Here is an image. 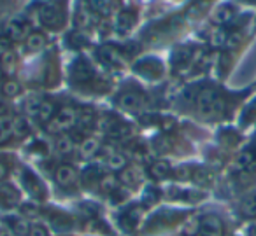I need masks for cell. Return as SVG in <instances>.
Returning <instances> with one entry per match:
<instances>
[{"instance_id":"4fadbf2b","label":"cell","mask_w":256,"mask_h":236,"mask_svg":"<svg viewBox=\"0 0 256 236\" xmlns=\"http://www.w3.org/2000/svg\"><path fill=\"white\" fill-rule=\"evenodd\" d=\"M40 16V23L46 26H54L56 25V19H58V7L54 5H44L39 12Z\"/></svg>"},{"instance_id":"7402d4cb","label":"cell","mask_w":256,"mask_h":236,"mask_svg":"<svg viewBox=\"0 0 256 236\" xmlns=\"http://www.w3.org/2000/svg\"><path fill=\"white\" fill-rule=\"evenodd\" d=\"M90 4H92V9L98 14H109L110 7H112V0H90Z\"/></svg>"},{"instance_id":"f546056e","label":"cell","mask_w":256,"mask_h":236,"mask_svg":"<svg viewBox=\"0 0 256 236\" xmlns=\"http://www.w3.org/2000/svg\"><path fill=\"white\" fill-rule=\"evenodd\" d=\"M93 124V116L92 114H78V121H76V126L79 128H90Z\"/></svg>"},{"instance_id":"836d02e7","label":"cell","mask_w":256,"mask_h":236,"mask_svg":"<svg viewBox=\"0 0 256 236\" xmlns=\"http://www.w3.org/2000/svg\"><path fill=\"white\" fill-rule=\"evenodd\" d=\"M240 33L238 32H234V33H230V35L226 37V44L224 46H228V47H235V46H238V42H240Z\"/></svg>"},{"instance_id":"ba28073f","label":"cell","mask_w":256,"mask_h":236,"mask_svg":"<svg viewBox=\"0 0 256 236\" xmlns=\"http://www.w3.org/2000/svg\"><path fill=\"white\" fill-rule=\"evenodd\" d=\"M136 14L130 11H123L118 14L116 18V30L120 33H124V32H130V30L136 26Z\"/></svg>"},{"instance_id":"ac0fdd59","label":"cell","mask_w":256,"mask_h":236,"mask_svg":"<svg viewBox=\"0 0 256 236\" xmlns=\"http://www.w3.org/2000/svg\"><path fill=\"white\" fill-rule=\"evenodd\" d=\"M54 149H56V152L60 156L70 154V152L74 151V140H72L70 137H67V135H64V137H60L56 140V145H54Z\"/></svg>"},{"instance_id":"74e56055","label":"cell","mask_w":256,"mask_h":236,"mask_svg":"<svg viewBox=\"0 0 256 236\" xmlns=\"http://www.w3.org/2000/svg\"><path fill=\"white\" fill-rule=\"evenodd\" d=\"M249 236H256V226H252L251 231H249Z\"/></svg>"},{"instance_id":"4dcf8cb0","label":"cell","mask_w":256,"mask_h":236,"mask_svg":"<svg viewBox=\"0 0 256 236\" xmlns=\"http://www.w3.org/2000/svg\"><path fill=\"white\" fill-rule=\"evenodd\" d=\"M226 33L224 32H214V35H212V46H224L226 44Z\"/></svg>"},{"instance_id":"3957f363","label":"cell","mask_w":256,"mask_h":236,"mask_svg":"<svg viewBox=\"0 0 256 236\" xmlns=\"http://www.w3.org/2000/svg\"><path fill=\"white\" fill-rule=\"evenodd\" d=\"M198 236H223V222L216 215H206L200 221Z\"/></svg>"},{"instance_id":"603a6c76","label":"cell","mask_w":256,"mask_h":236,"mask_svg":"<svg viewBox=\"0 0 256 236\" xmlns=\"http://www.w3.org/2000/svg\"><path fill=\"white\" fill-rule=\"evenodd\" d=\"M107 166H109L110 170H124V166H126V158L112 152L110 156H107Z\"/></svg>"},{"instance_id":"1f68e13d","label":"cell","mask_w":256,"mask_h":236,"mask_svg":"<svg viewBox=\"0 0 256 236\" xmlns=\"http://www.w3.org/2000/svg\"><path fill=\"white\" fill-rule=\"evenodd\" d=\"M30 236H50V233H48V229L44 226L36 224L30 228Z\"/></svg>"},{"instance_id":"5bb4252c","label":"cell","mask_w":256,"mask_h":236,"mask_svg":"<svg viewBox=\"0 0 256 236\" xmlns=\"http://www.w3.org/2000/svg\"><path fill=\"white\" fill-rule=\"evenodd\" d=\"M232 18H234V7L228 5V4H224V5H221V7L216 9L212 21L216 23V25H226L228 21H232Z\"/></svg>"},{"instance_id":"d6986e66","label":"cell","mask_w":256,"mask_h":236,"mask_svg":"<svg viewBox=\"0 0 256 236\" xmlns=\"http://www.w3.org/2000/svg\"><path fill=\"white\" fill-rule=\"evenodd\" d=\"M98 147L100 145L95 138H88V140L82 142L81 147H79V154H81V158H92V156L98 151Z\"/></svg>"},{"instance_id":"484cf974","label":"cell","mask_w":256,"mask_h":236,"mask_svg":"<svg viewBox=\"0 0 256 236\" xmlns=\"http://www.w3.org/2000/svg\"><path fill=\"white\" fill-rule=\"evenodd\" d=\"M130 133H132V131H130V128H128V126H121V124H116V126L110 130L109 135H110V138H126Z\"/></svg>"},{"instance_id":"8992f818","label":"cell","mask_w":256,"mask_h":236,"mask_svg":"<svg viewBox=\"0 0 256 236\" xmlns=\"http://www.w3.org/2000/svg\"><path fill=\"white\" fill-rule=\"evenodd\" d=\"M92 75H93V68H92V65H90L86 60L76 61L74 67H72L70 77L74 79V81H88Z\"/></svg>"},{"instance_id":"7c38bea8","label":"cell","mask_w":256,"mask_h":236,"mask_svg":"<svg viewBox=\"0 0 256 236\" xmlns=\"http://www.w3.org/2000/svg\"><path fill=\"white\" fill-rule=\"evenodd\" d=\"M34 116L37 117L39 121H42V123H50L51 119L54 117V107L53 103L50 102H39V105H37V110Z\"/></svg>"},{"instance_id":"d590c367","label":"cell","mask_w":256,"mask_h":236,"mask_svg":"<svg viewBox=\"0 0 256 236\" xmlns=\"http://www.w3.org/2000/svg\"><path fill=\"white\" fill-rule=\"evenodd\" d=\"M6 175H8V168H6V166L0 163V180H4Z\"/></svg>"},{"instance_id":"2e32d148","label":"cell","mask_w":256,"mask_h":236,"mask_svg":"<svg viewBox=\"0 0 256 236\" xmlns=\"http://www.w3.org/2000/svg\"><path fill=\"white\" fill-rule=\"evenodd\" d=\"M168 172H170V168H168V165L165 161H154L150 166V175L154 180H164L165 177H168Z\"/></svg>"},{"instance_id":"30bf717a","label":"cell","mask_w":256,"mask_h":236,"mask_svg":"<svg viewBox=\"0 0 256 236\" xmlns=\"http://www.w3.org/2000/svg\"><path fill=\"white\" fill-rule=\"evenodd\" d=\"M26 33H28V26H26L23 21H18V19H16V21L9 23V26H8V35H9V39H11V40L18 42V40L25 39Z\"/></svg>"},{"instance_id":"277c9868","label":"cell","mask_w":256,"mask_h":236,"mask_svg":"<svg viewBox=\"0 0 256 236\" xmlns=\"http://www.w3.org/2000/svg\"><path fill=\"white\" fill-rule=\"evenodd\" d=\"M16 131H18V119L9 116L0 117V144L11 140L12 135H16Z\"/></svg>"},{"instance_id":"6da1fadb","label":"cell","mask_w":256,"mask_h":236,"mask_svg":"<svg viewBox=\"0 0 256 236\" xmlns=\"http://www.w3.org/2000/svg\"><path fill=\"white\" fill-rule=\"evenodd\" d=\"M196 109L204 117H216L224 112V102L216 89L206 88L196 96Z\"/></svg>"},{"instance_id":"ffe728a7","label":"cell","mask_w":256,"mask_h":236,"mask_svg":"<svg viewBox=\"0 0 256 236\" xmlns=\"http://www.w3.org/2000/svg\"><path fill=\"white\" fill-rule=\"evenodd\" d=\"M240 212L246 217H256V194L246 198L240 205Z\"/></svg>"},{"instance_id":"83f0119b","label":"cell","mask_w":256,"mask_h":236,"mask_svg":"<svg viewBox=\"0 0 256 236\" xmlns=\"http://www.w3.org/2000/svg\"><path fill=\"white\" fill-rule=\"evenodd\" d=\"M193 179H195V182H198L200 186H209V184L212 182V175H210L209 172H206V170H202V172H196Z\"/></svg>"},{"instance_id":"f35d334b","label":"cell","mask_w":256,"mask_h":236,"mask_svg":"<svg viewBox=\"0 0 256 236\" xmlns=\"http://www.w3.org/2000/svg\"><path fill=\"white\" fill-rule=\"evenodd\" d=\"M2 77H4V68H0V81H2Z\"/></svg>"},{"instance_id":"e575fe53","label":"cell","mask_w":256,"mask_h":236,"mask_svg":"<svg viewBox=\"0 0 256 236\" xmlns=\"http://www.w3.org/2000/svg\"><path fill=\"white\" fill-rule=\"evenodd\" d=\"M22 210H23V215H25V217H34V215H37V208L34 207V205H25Z\"/></svg>"},{"instance_id":"7a4b0ae2","label":"cell","mask_w":256,"mask_h":236,"mask_svg":"<svg viewBox=\"0 0 256 236\" xmlns=\"http://www.w3.org/2000/svg\"><path fill=\"white\" fill-rule=\"evenodd\" d=\"M76 121H78V112L74 109L65 107L58 112V116H54L48 123V131L50 133H64V131L70 130L72 126H76Z\"/></svg>"},{"instance_id":"4316f807","label":"cell","mask_w":256,"mask_h":236,"mask_svg":"<svg viewBox=\"0 0 256 236\" xmlns=\"http://www.w3.org/2000/svg\"><path fill=\"white\" fill-rule=\"evenodd\" d=\"M121 180H123L124 184H128V186H136V182H137L136 170H126V168H124L123 172H121Z\"/></svg>"},{"instance_id":"d4e9b609","label":"cell","mask_w":256,"mask_h":236,"mask_svg":"<svg viewBox=\"0 0 256 236\" xmlns=\"http://www.w3.org/2000/svg\"><path fill=\"white\" fill-rule=\"evenodd\" d=\"M200 221H202V219L192 217L188 222H186V226H184V229H182V233H184L186 236H196L200 233Z\"/></svg>"},{"instance_id":"f1b7e54d","label":"cell","mask_w":256,"mask_h":236,"mask_svg":"<svg viewBox=\"0 0 256 236\" xmlns=\"http://www.w3.org/2000/svg\"><path fill=\"white\" fill-rule=\"evenodd\" d=\"M76 25L79 26V28H86V26L90 25V14L86 11H82V9H79L78 14H76Z\"/></svg>"},{"instance_id":"d6a6232c","label":"cell","mask_w":256,"mask_h":236,"mask_svg":"<svg viewBox=\"0 0 256 236\" xmlns=\"http://www.w3.org/2000/svg\"><path fill=\"white\" fill-rule=\"evenodd\" d=\"M12 226H14V228H12V229H14V233H18V235H26V233H28V224H26V222L25 221H14V224H12Z\"/></svg>"},{"instance_id":"8fae6325","label":"cell","mask_w":256,"mask_h":236,"mask_svg":"<svg viewBox=\"0 0 256 236\" xmlns=\"http://www.w3.org/2000/svg\"><path fill=\"white\" fill-rule=\"evenodd\" d=\"M154 67H162L160 65V61H156V58H146V60H140L139 63L136 65V70L139 72V74H142V75H148V74H151V77H158V72H154Z\"/></svg>"},{"instance_id":"cb8c5ba5","label":"cell","mask_w":256,"mask_h":236,"mask_svg":"<svg viewBox=\"0 0 256 236\" xmlns=\"http://www.w3.org/2000/svg\"><path fill=\"white\" fill-rule=\"evenodd\" d=\"M2 93H4L8 98H14V96H18L20 93H22V86L16 81H8L2 86Z\"/></svg>"},{"instance_id":"ab89813d","label":"cell","mask_w":256,"mask_h":236,"mask_svg":"<svg viewBox=\"0 0 256 236\" xmlns=\"http://www.w3.org/2000/svg\"><path fill=\"white\" fill-rule=\"evenodd\" d=\"M249 2H256V0H249Z\"/></svg>"},{"instance_id":"8d00e7d4","label":"cell","mask_w":256,"mask_h":236,"mask_svg":"<svg viewBox=\"0 0 256 236\" xmlns=\"http://www.w3.org/2000/svg\"><path fill=\"white\" fill-rule=\"evenodd\" d=\"M0 236H12L11 231H8V229H4V231H0Z\"/></svg>"},{"instance_id":"52a82bcc","label":"cell","mask_w":256,"mask_h":236,"mask_svg":"<svg viewBox=\"0 0 256 236\" xmlns=\"http://www.w3.org/2000/svg\"><path fill=\"white\" fill-rule=\"evenodd\" d=\"M120 105L126 110H139L140 107L144 105V98L139 95V93L128 91V93H124V95H121Z\"/></svg>"},{"instance_id":"5b68a950","label":"cell","mask_w":256,"mask_h":236,"mask_svg":"<svg viewBox=\"0 0 256 236\" xmlns=\"http://www.w3.org/2000/svg\"><path fill=\"white\" fill-rule=\"evenodd\" d=\"M18 191L11 186V184H2L0 186V207L4 208H12L14 205H18Z\"/></svg>"},{"instance_id":"e0dca14e","label":"cell","mask_w":256,"mask_h":236,"mask_svg":"<svg viewBox=\"0 0 256 236\" xmlns=\"http://www.w3.org/2000/svg\"><path fill=\"white\" fill-rule=\"evenodd\" d=\"M46 46V39H44L42 33H30L26 37V49L36 53V51H40L42 47Z\"/></svg>"},{"instance_id":"44dd1931","label":"cell","mask_w":256,"mask_h":236,"mask_svg":"<svg viewBox=\"0 0 256 236\" xmlns=\"http://www.w3.org/2000/svg\"><path fill=\"white\" fill-rule=\"evenodd\" d=\"M100 187H102V191H106V193H114V191H118V187H120V179L114 175H104L102 180H100Z\"/></svg>"},{"instance_id":"9c48e42d","label":"cell","mask_w":256,"mask_h":236,"mask_svg":"<svg viewBox=\"0 0 256 236\" xmlns=\"http://www.w3.org/2000/svg\"><path fill=\"white\" fill-rule=\"evenodd\" d=\"M56 182L60 184V186H64V187H67V186H70V184H74L76 182V179H78V173H76V170L72 168V166H68V165H64V166H60V168L56 170Z\"/></svg>"},{"instance_id":"9a60e30c","label":"cell","mask_w":256,"mask_h":236,"mask_svg":"<svg viewBox=\"0 0 256 236\" xmlns=\"http://www.w3.org/2000/svg\"><path fill=\"white\" fill-rule=\"evenodd\" d=\"M102 58L107 61V63L114 65V67H121L123 65V54L120 53V49H116V47H106V49H102Z\"/></svg>"}]
</instances>
